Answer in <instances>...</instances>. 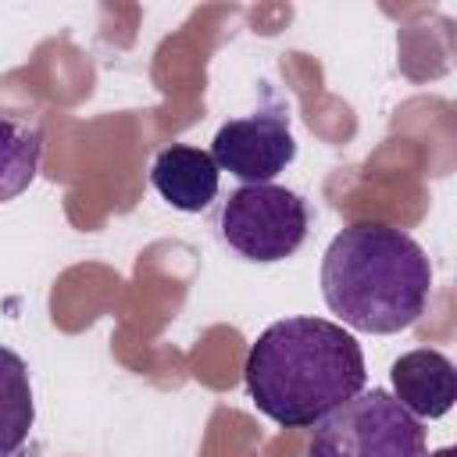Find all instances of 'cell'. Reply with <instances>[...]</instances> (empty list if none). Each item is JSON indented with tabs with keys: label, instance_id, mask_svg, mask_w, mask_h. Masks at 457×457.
<instances>
[{
	"label": "cell",
	"instance_id": "1",
	"mask_svg": "<svg viewBox=\"0 0 457 457\" xmlns=\"http://www.w3.org/2000/svg\"><path fill=\"white\" fill-rule=\"evenodd\" d=\"M246 393L282 428H314L336 407L364 393V350L328 318L271 321L246 353Z\"/></svg>",
	"mask_w": 457,
	"mask_h": 457
},
{
	"label": "cell",
	"instance_id": "2",
	"mask_svg": "<svg viewBox=\"0 0 457 457\" xmlns=\"http://www.w3.org/2000/svg\"><path fill=\"white\" fill-rule=\"evenodd\" d=\"M432 264L414 236L386 221H353L325 250V307L357 332L393 336L411 328L428 303Z\"/></svg>",
	"mask_w": 457,
	"mask_h": 457
},
{
	"label": "cell",
	"instance_id": "3",
	"mask_svg": "<svg viewBox=\"0 0 457 457\" xmlns=\"http://www.w3.org/2000/svg\"><path fill=\"white\" fill-rule=\"evenodd\" d=\"M425 428L389 389L357 393L314 425L307 457H425Z\"/></svg>",
	"mask_w": 457,
	"mask_h": 457
},
{
	"label": "cell",
	"instance_id": "4",
	"mask_svg": "<svg viewBox=\"0 0 457 457\" xmlns=\"http://www.w3.org/2000/svg\"><path fill=\"white\" fill-rule=\"evenodd\" d=\"M311 228L307 200L286 186H239L221 207V239L253 264L293 257Z\"/></svg>",
	"mask_w": 457,
	"mask_h": 457
},
{
	"label": "cell",
	"instance_id": "5",
	"mask_svg": "<svg viewBox=\"0 0 457 457\" xmlns=\"http://www.w3.org/2000/svg\"><path fill=\"white\" fill-rule=\"evenodd\" d=\"M211 157L218 171L236 175L243 186L271 182L296 157V139L286 111H253L225 121L214 132Z\"/></svg>",
	"mask_w": 457,
	"mask_h": 457
},
{
	"label": "cell",
	"instance_id": "6",
	"mask_svg": "<svg viewBox=\"0 0 457 457\" xmlns=\"http://www.w3.org/2000/svg\"><path fill=\"white\" fill-rule=\"evenodd\" d=\"M393 400L421 418H443L457 400V371L439 350H411L400 353L389 368Z\"/></svg>",
	"mask_w": 457,
	"mask_h": 457
},
{
	"label": "cell",
	"instance_id": "7",
	"mask_svg": "<svg viewBox=\"0 0 457 457\" xmlns=\"http://www.w3.org/2000/svg\"><path fill=\"white\" fill-rule=\"evenodd\" d=\"M150 182L161 193V200H168L175 211L196 214V211L211 207V200L218 196L221 171L207 150L171 143V146L157 150V157L150 164Z\"/></svg>",
	"mask_w": 457,
	"mask_h": 457
},
{
	"label": "cell",
	"instance_id": "8",
	"mask_svg": "<svg viewBox=\"0 0 457 457\" xmlns=\"http://www.w3.org/2000/svg\"><path fill=\"white\" fill-rule=\"evenodd\" d=\"M32 428L36 400L29 364L11 346H0V457H36L39 446L32 443Z\"/></svg>",
	"mask_w": 457,
	"mask_h": 457
},
{
	"label": "cell",
	"instance_id": "9",
	"mask_svg": "<svg viewBox=\"0 0 457 457\" xmlns=\"http://www.w3.org/2000/svg\"><path fill=\"white\" fill-rule=\"evenodd\" d=\"M43 157V132L36 125L0 118V204L21 196L32 179L39 175Z\"/></svg>",
	"mask_w": 457,
	"mask_h": 457
},
{
	"label": "cell",
	"instance_id": "10",
	"mask_svg": "<svg viewBox=\"0 0 457 457\" xmlns=\"http://www.w3.org/2000/svg\"><path fill=\"white\" fill-rule=\"evenodd\" d=\"M425 457H457V453H453V446H439V450H432V453H425Z\"/></svg>",
	"mask_w": 457,
	"mask_h": 457
}]
</instances>
